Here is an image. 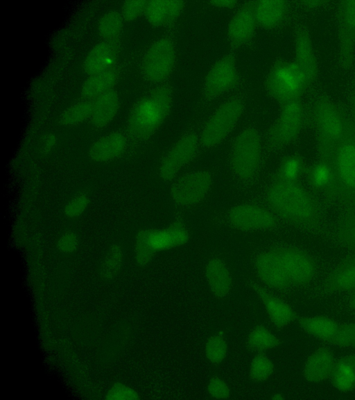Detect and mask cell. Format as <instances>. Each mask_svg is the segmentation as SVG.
Wrapping results in <instances>:
<instances>
[{
	"mask_svg": "<svg viewBox=\"0 0 355 400\" xmlns=\"http://www.w3.org/2000/svg\"><path fill=\"white\" fill-rule=\"evenodd\" d=\"M254 268L260 281L268 288L284 292L309 283L316 276V259L306 250L283 244L270 247L255 257Z\"/></svg>",
	"mask_w": 355,
	"mask_h": 400,
	"instance_id": "1",
	"label": "cell"
},
{
	"mask_svg": "<svg viewBox=\"0 0 355 400\" xmlns=\"http://www.w3.org/2000/svg\"><path fill=\"white\" fill-rule=\"evenodd\" d=\"M267 200L275 213L293 226L313 233L329 232L320 201L301 181L276 178L268 190Z\"/></svg>",
	"mask_w": 355,
	"mask_h": 400,
	"instance_id": "2",
	"label": "cell"
},
{
	"mask_svg": "<svg viewBox=\"0 0 355 400\" xmlns=\"http://www.w3.org/2000/svg\"><path fill=\"white\" fill-rule=\"evenodd\" d=\"M318 158L331 159L333 152L352 128L347 108L326 92H319L307 108Z\"/></svg>",
	"mask_w": 355,
	"mask_h": 400,
	"instance_id": "3",
	"label": "cell"
},
{
	"mask_svg": "<svg viewBox=\"0 0 355 400\" xmlns=\"http://www.w3.org/2000/svg\"><path fill=\"white\" fill-rule=\"evenodd\" d=\"M332 184L323 197L341 210L355 208V133L352 128L331 157Z\"/></svg>",
	"mask_w": 355,
	"mask_h": 400,
	"instance_id": "4",
	"label": "cell"
},
{
	"mask_svg": "<svg viewBox=\"0 0 355 400\" xmlns=\"http://www.w3.org/2000/svg\"><path fill=\"white\" fill-rule=\"evenodd\" d=\"M173 103V92L168 85L153 88L133 106L127 126L130 135L139 140L153 135L168 115Z\"/></svg>",
	"mask_w": 355,
	"mask_h": 400,
	"instance_id": "5",
	"label": "cell"
},
{
	"mask_svg": "<svg viewBox=\"0 0 355 400\" xmlns=\"http://www.w3.org/2000/svg\"><path fill=\"white\" fill-rule=\"evenodd\" d=\"M309 86L306 75L294 60L282 58L272 65L264 81L267 94L280 106L302 99Z\"/></svg>",
	"mask_w": 355,
	"mask_h": 400,
	"instance_id": "6",
	"label": "cell"
},
{
	"mask_svg": "<svg viewBox=\"0 0 355 400\" xmlns=\"http://www.w3.org/2000/svg\"><path fill=\"white\" fill-rule=\"evenodd\" d=\"M306 120L307 108L302 99L281 105L279 113L268 131L269 146L281 149L293 143Z\"/></svg>",
	"mask_w": 355,
	"mask_h": 400,
	"instance_id": "7",
	"label": "cell"
},
{
	"mask_svg": "<svg viewBox=\"0 0 355 400\" xmlns=\"http://www.w3.org/2000/svg\"><path fill=\"white\" fill-rule=\"evenodd\" d=\"M334 11L338 65L346 72L352 68L355 57V0L337 1Z\"/></svg>",
	"mask_w": 355,
	"mask_h": 400,
	"instance_id": "8",
	"label": "cell"
},
{
	"mask_svg": "<svg viewBox=\"0 0 355 400\" xmlns=\"http://www.w3.org/2000/svg\"><path fill=\"white\" fill-rule=\"evenodd\" d=\"M245 105L239 97H233L223 102L210 116L200 136V142L206 148H211L231 132L241 118Z\"/></svg>",
	"mask_w": 355,
	"mask_h": 400,
	"instance_id": "9",
	"label": "cell"
},
{
	"mask_svg": "<svg viewBox=\"0 0 355 400\" xmlns=\"http://www.w3.org/2000/svg\"><path fill=\"white\" fill-rule=\"evenodd\" d=\"M189 238L187 229L179 222L162 230L142 231L138 235L137 242V262L146 264L156 252L182 245Z\"/></svg>",
	"mask_w": 355,
	"mask_h": 400,
	"instance_id": "10",
	"label": "cell"
},
{
	"mask_svg": "<svg viewBox=\"0 0 355 400\" xmlns=\"http://www.w3.org/2000/svg\"><path fill=\"white\" fill-rule=\"evenodd\" d=\"M261 140L257 130L249 127L235 139L230 153L234 172L241 178H250L256 173L261 159Z\"/></svg>",
	"mask_w": 355,
	"mask_h": 400,
	"instance_id": "11",
	"label": "cell"
},
{
	"mask_svg": "<svg viewBox=\"0 0 355 400\" xmlns=\"http://www.w3.org/2000/svg\"><path fill=\"white\" fill-rule=\"evenodd\" d=\"M175 47L169 37L155 41L146 51L141 65L144 78L154 83L162 82L173 72L175 64Z\"/></svg>",
	"mask_w": 355,
	"mask_h": 400,
	"instance_id": "12",
	"label": "cell"
},
{
	"mask_svg": "<svg viewBox=\"0 0 355 400\" xmlns=\"http://www.w3.org/2000/svg\"><path fill=\"white\" fill-rule=\"evenodd\" d=\"M239 83L235 58L233 54L227 53L218 60L207 72L202 93L207 99H216L234 89Z\"/></svg>",
	"mask_w": 355,
	"mask_h": 400,
	"instance_id": "13",
	"label": "cell"
},
{
	"mask_svg": "<svg viewBox=\"0 0 355 400\" xmlns=\"http://www.w3.org/2000/svg\"><path fill=\"white\" fill-rule=\"evenodd\" d=\"M228 221L236 228L246 231H264L276 228L278 224L275 215L262 207L240 205L230 210Z\"/></svg>",
	"mask_w": 355,
	"mask_h": 400,
	"instance_id": "14",
	"label": "cell"
},
{
	"mask_svg": "<svg viewBox=\"0 0 355 400\" xmlns=\"http://www.w3.org/2000/svg\"><path fill=\"white\" fill-rule=\"evenodd\" d=\"M294 61L306 75L310 86L319 77V64L309 27L301 24L294 35Z\"/></svg>",
	"mask_w": 355,
	"mask_h": 400,
	"instance_id": "15",
	"label": "cell"
},
{
	"mask_svg": "<svg viewBox=\"0 0 355 400\" xmlns=\"http://www.w3.org/2000/svg\"><path fill=\"white\" fill-rule=\"evenodd\" d=\"M199 140L195 133L182 137L162 160L159 173L166 180L171 179L178 171L196 155Z\"/></svg>",
	"mask_w": 355,
	"mask_h": 400,
	"instance_id": "16",
	"label": "cell"
},
{
	"mask_svg": "<svg viewBox=\"0 0 355 400\" xmlns=\"http://www.w3.org/2000/svg\"><path fill=\"white\" fill-rule=\"evenodd\" d=\"M257 26L254 1L246 2L233 15L228 24L227 35L230 43L235 48L246 44L252 39Z\"/></svg>",
	"mask_w": 355,
	"mask_h": 400,
	"instance_id": "17",
	"label": "cell"
},
{
	"mask_svg": "<svg viewBox=\"0 0 355 400\" xmlns=\"http://www.w3.org/2000/svg\"><path fill=\"white\" fill-rule=\"evenodd\" d=\"M211 176L207 172H196L178 181L172 189L174 200L180 205H191L201 201L211 185Z\"/></svg>",
	"mask_w": 355,
	"mask_h": 400,
	"instance_id": "18",
	"label": "cell"
},
{
	"mask_svg": "<svg viewBox=\"0 0 355 400\" xmlns=\"http://www.w3.org/2000/svg\"><path fill=\"white\" fill-rule=\"evenodd\" d=\"M250 285L260 298L276 328L282 329L297 321L299 315L286 302L257 283L251 282Z\"/></svg>",
	"mask_w": 355,
	"mask_h": 400,
	"instance_id": "19",
	"label": "cell"
},
{
	"mask_svg": "<svg viewBox=\"0 0 355 400\" xmlns=\"http://www.w3.org/2000/svg\"><path fill=\"white\" fill-rule=\"evenodd\" d=\"M336 362L337 359L332 350L328 347H321L314 351L306 360L303 370L304 376L312 383L329 378L334 370Z\"/></svg>",
	"mask_w": 355,
	"mask_h": 400,
	"instance_id": "20",
	"label": "cell"
},
{
	"mask_svg": "<svg viewBox=\"0 0 355 400\" xmlns=\"http://www.w3.org/2000/svg\"><path fill=\"white\" fill-rule=\"evenodd\" d=\"M291 10L290 2L282 0L254 1V12L258 26L273 29L281 26Z\"/></svg>",
	"mask_w": 355,
	"mask_h": 400,
	"instance_id": "21",
	"label": "cell"
},
{
	"mask_svg": "<svg viewBox=\"0 0 355 400\" xmlns=\"http://www.w3.org/2000/svg\"><path fill=\"white\" fill-rule=\"evenodd\" d=\"M120 42L101 41L96 44L85 58L83 67L91 76L114 66L119 51Z\"/></svg>",
	"mask_w": 355,
	"mask_h": 400,
	"instance_id": "22",
	"label": "cell"
},
{
	"mask_svg": "<svg viewBox=\"0 0 355 400\" xmlns=\"http://www.w3.org/2000/svg\"><path fill=\"white\" fill-rule=\"evenodd\" d=\"M185 3L183 1H148L144 15L154 26H170L180 17Z\"/></svg>",
	"mask_w": 355,
	"mask_h": 400,
	"instance_id": "23",
	"label": "cell"
},
{
	"mask_svg": "<svg viewBox=\"0 0 355 400\" xmlns=\"http://www.w3.org/2000/svg\"><path fill=\"white\" fill-rule=\"evenodd\" d=\"M324 285L331 292L355 290V255L342 260L329 272Z\"/></svg>",
	"mask_w": 355,
	"mask_h": 400,
	"instance_id": "24",
	"label": "cell"
},
{
	"mask_svg": "<svg viewBox=\"0 0 355 400\" xmlns=\"http://www.w3.org/2000/svg\"><path fill=\"white\" fill-rule=\"evenodd\" d=\"M125 137L120 133H112L96 141L89 148V157L97 162L112 160L123 153L126 148Z\"/></svg>",
	"mask_w": 355,
	"mask_h": 400,
	"instance_id": "25",
	"label": "cell"
},
{
	"mask_svg": "<svg viewBox=\"0 0 355 400\" xmlns=\"http://www.w3.org/2000/svg\"><path fill=\"white\" fill-rule=\"evenodd\" d=\"M309 188L316 194L324 197L330 189L333 181V169L331 159L318 158L308 165L305 176Z\"/></svg>",
	"mask_w": 355,
	"mask_h": 400,
	"instance_id": "26",
	"label": "cell"
},
{
	"mask_svg": "<svg viewBox=\"0 0 355 400\" xmlns=\"http://www.w3.org/2000/svg\"><path fill=\"white\" fill-rule=\"evenodd\" d=\"M119 77V70L115 66L91 75L83 83L80 94L86 100L94 99L101 94L112 90L116 84Z\"/></svg>",
	"mask_w": 355,
	"mask_h": 400,
	"instance_id": "27",
	"label": "cell"
},
{
	"mask_svg": "<svg viewBox=\"0 0 355 400\" xmlns=\"http://www.w3.org/2000/svg\"><path fill=\"white\" fill-rule=\"evenodd\" d=\"M119 107V96L113 89L95 98L93 112L90 117L93 126L98 128L107 126L116 115Z\"/></svg>",
	"mask_w": 355,
	"mask_h": 400,
	"instance_id": "28",
	"label": "cell"
},
{
	"mask_svg": "<svg viewBox=\"0 0 355 400\" xmlns=\"http://www.w3.org/2000/svg\"><path fill=\"white\" fill-rule=\"evenodd\" d=\"M301 328L309 335L328 341L336 333L339 324L327 316H299L297 319Z\"/></svg>",
	"mask_w": 355,
	"mask_h": 400,
	"instance_id": "29",
	"label": "cell"
},
{
	"mask_svg": "<svg viewBox=\"0 0 355 400\" xmlns=\"http://www.w3.org/2000/svg\"><path fill=\"white\" fill-rule=\"evenodd\" d=\"M332 234L338 244L355 252V208L342 210L333 226Z\"/></svg>",
	"mask_w": 355,
	"mask_h": 400,
	"instance_id": "30",
	"label": "cell"
},
{
	"mask_svg": "<svg viewBox=\"0 0 355 400\" xmlns=\"http://www.w3.org/2000/svg\"><path fill=\"white\" fill-rule=\"evenodd\" d=\"M206 275L212 292L218 297L226 296L230 290L232 278L226 265L220 260L214 258L209 261Z\"/></svg>",
	"mask_w": 355,
	"mask_h": 400,
	"instance_id": "31",
	"label": "cell"
},
{
	"mask_svg": "<svg viewBox=\"0 0 355 400\" xmlns=\"http://www.w3.org/2000/svg\"><path fill=\"white\" fill-rule=\"evenodd\" d=\"M333 385L341 392L355 389V354L337 359L334 370L330 377Z\"/></svg>",
	"mask_w": 355,
	"mask_h": 400,
	"instance_id": "32",
	"label": "cell"
},
{
	"mask_svg": "<svg viewBox=\"0 0 355 400\" xmlns=\"http://www.w3.org/2000/svg\"><path fill=\"white\" fill-rule=\"evenodd\" d=\"M307 165L300 154H290L280 162L277 178L286 181H300L305 176Z\"/></svg>",
	"mask_w": 355,
	"mask_h": 400,
	"instance_id": "33",
	"label": "cell"
},
{
	"mask_svg": "<svg viewBox=\"0 0 355 400\" xmlns=\"http://www.w3.org/2000/svg\"><path fill=\"white\" fill-rule=\"evenodd\" d=\"M122 15L116 11H110L100 19L98 24L99 35L104 41L120 42L123 22Z\"/></svg>",
	"mask_w": 355,
	"mask_h": 400,
	"instance_id": "34",
	"label": "cell"
},
{
	"mask_svg": "<svg viewBox=\"0 0 355 400\" xmlns=\"http://www.w3.org/2000/svg\"><path fill=\"white\" fill-rule=\"evenodd\" d=\"M280 344L279 339L263 325L256 326L248 335L247 347L257 352H264Z\"/></svg>",
	"mask_w": 355,
	"mask_h": 400,
	"instance_id": "35",
	"label": "cell"
},
{
	"mask_svg": "<svg viewBox=\"0 0 355 400\" xmlns=\"http://www.w3.org/2000/svg\"><path fill=\"white\" fill-rule=\"evenodd\" d=\"M93 109L94 99L78 102L63 112L60 122L64 126H76L90 117Z\"/></svg>",
	"mask_w": 355,
	"mask_h": 400,
	"instance_id": "36",
	"label": "cell"
},
{
	"mask_svg": "<svg viewBox=\"0 0 355 400\" xmlns=\"http://www.w3.org/2000/svg\"><path fill=\"white\" fill-rule=\"evenodd\" d=\"M274 371V365L264 352H258L250 364L249 377L254 381L268 379Z\"/></svg>",
	"mask_w": 355,
	"mask_h": 400,
	"instance_id": "37",
	"label": "cell"
},
{
	"mask_svg": "<svg viewBox=\"0 0 355 400\" xmlns=\"http://www.w3.org/2000/svg\"><path fill=\"white\" fill-rule=\"evenodd\" d=\"M227 347L223 331L211 336L205 346L207 358L214 365L223 361L227 353Z\"/></svg>",
	"mask_w": 355,
	"mask_h": 400,
	"instance_id": "38",
	"label": "cell"
},
{
	"mask_svg": "<svg viewBox=\"0 0 355 400\" xmlns=\"http://www.w3.org/2000/svg\"><path fill=\"white\" fill-rule=\"evenodd\" d=\"M326 343L335 347L355 348V322L339 324L335 335Z\"/></svg>",
	"mask_w": 355,
	"mask_h": 400,
	"instance_id": "39",
	"label": "cell"
},
{
	"mask_svg": "<svg viewBox=\"0 0 355 400\" xmlns=\"http://www.w3.org/2000/svg\"><path fill=\"white\" fill-rule=\"evenodd\" d=\"M148 1H125L121 8V15L126 21H133L144 14Z\"/></svg>",
	"mask_w": 355,
	"mask_h": 400,
	"instance_id": "40",
	"label": "cell"
},
{
	"mask_svg": "<svg viewBox=\"0 0 355 400\" xmlns=\"http://www.w3.org/2000/svg\"><path fill=\"white\" fill-rule=\"evenodd\" d=\"M121 255L119 247L114 245L111 247L103 265V272L105 276H112L117 271L121 264Z\"/></svg>",
	"mask_w": 355,
	"mask_h": 400,
	"instance_id": "41",
	"label": "cell"
},
{
	"mask_svg": "<svg viewBox=\"0 0 355 400\" xmlns=\"http://www.w3.org/2000/svg\"><path fill=\"white\" fill-rule=\"evenodd\" d=\"M89 203V199L84 194H79L74 197L67 204L64 213L68 217H76L82 214Z\"/></svg>",
	"mask_w": 355,
	"mask_h": 400,
	"instance_id": "42",
	"label": "cell"
},
{
	"mask_svg": "<svg viewBox=\"0 0 355 400\" xmlns=\"http://www.w3.org/2000/svg\"><path fill=\"white\" fill-rule=\"evenodd\" d=\"M209 395L214 399H227L230 397V390L227 384L220 378L213 376L208 384Z\"/></svg>",
	"mask_w": 355,
	"mask_h": 400,
	"instance_id": "43",
	"label": "cell"
},
{
	"mask_svg": "<svg viewBox=\"0 0 355 400\" xmlns=\"http://www.w3.org/2000/svg\"><path fill=\"white\" fill-rule=\"evenodd\" d=\"M77 244L76 235L71 232L64 233L59 240L58 247L62 251L69 252L75 249Z\"/></svg>",
	"mask_w": 355,
	"mask_h": 400,
	"instance_id": "44",
	"label": "cell"
},
{
	"mask_svg": "<svg viewBox=\"0 0 355 400\" xmlns=\"http://www.w3.org/2000/svg\"><path fill=\"white\" fill-rule=\"evenodd\" d=\"M347 110L355 133V85L349 89V92L347 94Z\"/></svg>",
	"mask_w": 355,
	"mask_h": 400,
	"instance_id": "45",
	"label": "cell"
},
{
	"mask_svg": "<svg viewBox=\"0 0 355 400\" xmlns=\"http://www.w3.org/2000/svg\"><path fill=\"white\" fill-rule=\"evenodd\" d=\"M328 3L329 1L318 0L302 1L299 2L302 8L307 11L317 10L320 8L324 6Z\"/></svg>",
	"mask_w": 355,
	"mask_h": 400,
	"instance_id": "46",
	"label": "cell"
},
{
	"mask_svg": "<svg viewBox=\"0 0 355 400\" xmlns=\"http://www.w3.org/2000/svg\"><path fill=\"white\" fill-rule=\"evenodd\" d=\"M55 140L53 135H46L42 142V149L44 153H47L51 151L52 147L54 146Z\"/></svg>",
	"mask_w": 355,
	"mask_h": 400,
	"instance_id": "47",
	"label": "cell"
},
{
	"mask_svg": "<svg viewBox=\"0 0 355 400\" xmlns=\"http://www.w3.org/2000/svg\"><path fill=\"white\" fill-rule=\"evenodd\" d=\"M212 6L218 7V8H232L237 5V1H209Z\"/></svg>",
	"mask_w": 355,
	"mask_h": 400,
	"instance_id": "48",
	"label": "cell"
},
{
	"mask_svg": "<svg viewBox=\"0 0 355 400\" xmlns=\"http://www.w3.org/2000/svg\"><path fill=\"white\" fill-rule=\"evenodd\" d=\"M349 306L351 310L355 313V290L352 291L349 299Z\"/></svg>",
	"mask_w": 355,
	"mask_h": 400,
	"instance_id": "49",
	"label": "cell"
},
{
	"mask_svg": "<svg viewBox=\"0 0 355 400\" xmlns=\"http://www.w3.org/2000/svg\"><path fill=\"white\" fill-rule=\"evenodd\" d=\"M272 399H284V397L279 394H276L272 397Z\"/></svg>",
	"mask_w": 355,
	"mask_h": 400,
	"instance_id": "50",
	"label": "cell"
}]
</instances>
